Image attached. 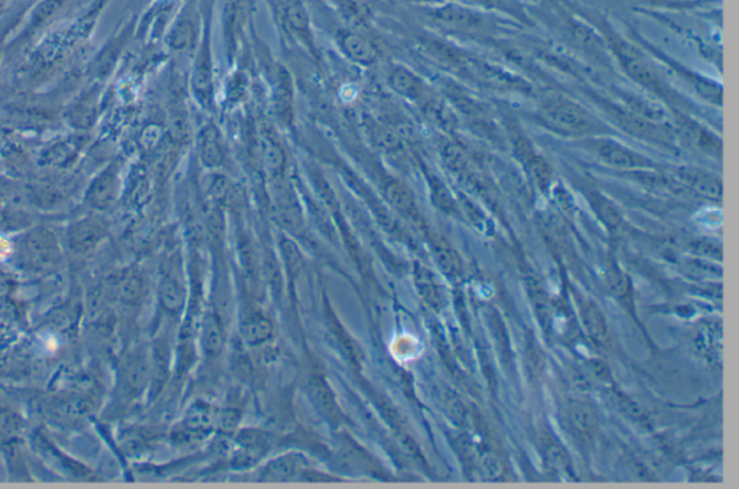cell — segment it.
<instances>
[{
	"instance_id": "9",
	"label": "cell",
	"mask_w": 739,
	"mask_h": 489,
	"mask_svg": "<svg viewBox=\"0 0 739 489\" xmlns=\"http://www.w3.org/2000/svg\"><path fill=\"white\" fill-rule=\"evenodd\" d=\"M334 42L348 61L360 67H373L382 57V50L370 32L356 31L340 25L335 31Z\"/></svg>"
},
{
	"instance_id": "23",
	"label": "cell",
	"mask_w": 739,
	"mask_h": 489,
	"mask_svg": "<svg viewBox=\"0 0 739 489\" xmlns=\"http://www.w3.org/2000/svg\"><path fill=\"white\" fill-rule=\"evenodd\" d=\"M384 192H386L387 200H389L390 204L399 213L412 218V220H418L419 214L418 210H416L415 200H413L412 194H410L409 189L405 185L390 179V181L384 184Z\"/></svg>"
},
{
	"instance_id": "29",
	"label": "cell",
	"mask_w": 739,
	"mask_h": 489,
	"mask_svg": "<svg viewBox=\"0 0 739 489\" xmlns=\"http://www.w3.org/2000/svg\"><path fill=\"white\" fill-rule=\"evenodd\" d=\"M405 2L419 3V5L438 6L454 2V0H405Z\"/></svg>"
},
{
	"instance_id": "1",
	"label": "cell",
	"mask_w": 739,
	"mask_h": 489,
	"mask_svg": "<svg viewBox=\"0 0 739 489\" xmlns=\"http://www.w3.org/2000/svg\"><path fill=\"white\" fill-rule=\"evenodd\" d=\"M419 50L434 61L439 67L455 74L458 80L493 91L498 94H517V96H530L533 87L522 77L511 74L504 68L487 63L481 58L474 57L452 45L438 41V39H418Z\"/></svg>"
},
{
	"instance_id": "22",
	"label": "cell",
	"mask_w": 739,
	"mask_h": 489,
	"mask_svg": "<svg viewBox=\"0 0 739 489\" xmlns=\"http://www.w3.org/2000/svg\"><path fill=\"white\" fill-rule=\"evenodd\" d=\"M203 347L205 354L216 357L224 347V325L217 312L205 316L203 324Z\"/></svg>"
},
{
	"instance_id": "18",
	"label": "cell",
	"mask_w": 739,
	"mask_h": 489,
	"mask_svg": "<svg viewBox=\"0 0 739 489\" xmlns=\"http://www.w3.org/2000/svg\"><path fill=\"white\" fill-rule=\"evenodd\" d=\"M197 148L198 156L205 168L217 169L226 162V142L214 123H207L201 127L197 136Z\"/></svg>"
},
{
	"instance_id": "5",
	"label": "cell",
	"mask_w": 739,
	"mask_h": 489,
	"mask_svg": "<svg viewBox=\"0 0 739 489\" xmlns=\"http://www.w3.org/2000/svg\"><path fill=\"white\" fill-rule=\"evenodd\" d=\"M425 13L431 28L445 37L485 39L491 37L496 26L490 16L454 2L429 6Z\"/></svg>"
},
{
	"instance_id": "3",
	"label": "cell",
	"mask_w": 739,
	"mask_h": 489,
	"mask_svg": "<svg viewBox=\"0 0 739 489\" xmlns=\"http://www.w3.org/2000/svg\"><path fill=\"white\" fill-rule=\"evenodd\" d=\"M604 39L612 60H615L628 80L633 81L644 93L662 101L669 109L685 112L683 107L688 101L683 99L675 88L670 87L660 73V68L647 57L646 52L640 50L637 45L625 41L615 32L608 31Z\"/></svg>"
},
{
	"instance_id": "25",
	"label": "cell",
	"mask_w": 739,
	"mask_h": 489,
	"mask_svg": "<svg viewBox=\"0 0 739 489\" xmlns=\"http://www.w3.org/2000/svg\"><path fill=\"white\" fill-rule=\"evenodd\" d=\"M416 283H418V288L421 290L426 302L432 303V305L438 303L439 299H441L438 286L435 285L434 279H432V275L428 270L423 269V267H419L416 270Z\"/></svg>"
},
{
	"instance_id": "24",
	"label": "cell",
	"mask_w": 739,
	"mask_h": 489,
	"mask_svg": "<svg viewBox=\"0 0 739 489\" xmlns=\"http://www.w3.org/2000/svg\"><path fill=\"white\" fill-rule=\"evenodd\" d=\"M434 250L436 260H438V263L441 264L442 269H444L446 273L454 275V273L459 272V269H461V262H459L458 254L452 250V247L449 246L446 241L441 239L435 240Z\"/></svg>"
},
{
	"instance_id": "27",
	"label": "cell",
	"mask_w": 739,
	"mask_h": 489,
	"mask_svg": "<svg viewBox=\"0 0 739 489\" xmlns=\"http://www.w3.org/2000/svg\"><path fill=\"white\" fill-rule=\"evenodd\" d=\"M572 417H574L576 425L579 423V426H591V414L585 412V410L576 409Z\"/></svg>"
},
{
	"instance_id": "4",
	"label": "cell",
	"mask_w": 739,
	"mask_h": 489,
	"mask_svg": "<svg viewBox=\"0 0 739 489\" xmlns=\"http://www.w3.org/2000/svg\"><path fill=\"white\" fill-rule=\"evenodd\" d=\"M439 93L448 101L461 122L470 127L480 138L494 143H504L503 126L498 123L484 101L475 97L467 87L454 78H444L439 83Z\"/></svg>"
},
{
	"instance_id": "19",
	"label": "cell",
	"mask_w": 739,
	"mask_h": 489,
	"mask_svg": "<svg viewBox=\"0 0 739 489\" xmlns=\"http://www.w3.org/2000/svg\"><path fill=\"white\" fill-rule=\"evenodd\" d=\"M332 9L340 19L341 26L356 31L371 32L373 12L360 0H331Z\"/></svg>"
},
{
	"instance_id": "13",
	"label": "cell",
	"mask_w": 739,
	"mask_h": 489,
	"mask_svg": "<svg viewBox=\"0 0 739 489\" xmlns=\"http://www.w3.org/2000/svg\"><path fill=\"white\" fill-rule=\"evenodd\" d=\"M218 410L213 404L195 402L185 413L178 429V443L192 446L207 438L217 429Z\"/></svg>"
},
{
	"instance_id": "6",
	"label": "cell",
	"mask_w": 739,
	"mask_h": 489,
	"mask_svg": "<svg viewBox=\"0 0 739 489\" xmlns=\"http://www.w3.org/2000/svg\"><path fill=\"white\" fill-rule=\"evenodd\" d=\"M283 37L301 45L312 58L319 60V50L312 32L311 16L304 0H266Z\"/></svg>"
},
{
	"instance_id": "17",
	"label": "cell",
	"mask_w": 739,
	"mask_h": 489,
	"mask_svg": "<svg viewBox=\"0 0 739 489\" xmlns=\"http://www.w3.org/2000/svg\"><path fill=\"white\" fill-rule=\"evenodd\" d=\"M270 448L272 438L268 433L256 429L243 430L236 438V448L233 449L231 462L240 468H246L262 459Z\"/></svg>"
},
{
	"instance_id": "10",
	"label": "cell",
	"mask_w": 739,
	"mask_h": 489,
	"mask_svg": "<svg viewBox=\"0 0 739 489\" xmlns=\"http://www.w3.org/2000/svg\"><path fill=\"white\" fill-rule=\"evenodd\" d=\"M386 83L393 93L415 104L421 110L438 94V91L429 86L419 74L402 64L390 65Z\"/></svg>"
},
{
	"instance_id": "26",
	"label": "cell",
	"mask_w": 739,
	"mask_h": 489,
	"mask_svg": "<svg viewBox=\"0 0 739 489\" xmlns=\"http://www.w3.org/2000/svg\"><path fill=\"white\" fill-rule=\"evenodd\" d=\"M640 2H643V5H650V6H662V8H680V6H688V3L683 2V0H640Z\"/></svg>"
},
{
	"instance_id": "2",
	"label": "cell",
	"mask_w": 739,
	"mask_h": 489,
	"mask_svg": "<svg viewBox=\"0 0 739 489\" xmlns=\"http://www.w3.org/2000/svg\"><path fill=\"white\" fill-rule=\"evenodd\" d=\"M533 120L546 132L576 142L614 135V129L607 120L578 100L555 91L540 97Z\"/></svg>"
},
{
	"instance_id": "11",
	"label": "cell",
	"mask_w": 739,
	"mask_h": 489,
	"mask_svg": "<svg viewBox=\"0 0 739 489\" xmlns=\"http://www.w3.org/2000/svg\"><path fill=\"white\" fill-rule=\"evenodd\" d=\"M646 48V51L651 52V55L656 58L657 63L663 64L664 68L675 73L679 80L688 84L698 94V97H701L702 100H705L711 106L722 107V87L716 81L689 70L685 65H680L677 61L672 60V58L667 57L663 52L657 50V48H651L649 45H646Z\"/></svg>"
},
{
	"instance_id": "28",
	"label": "cell",
	"mask_w": 739,
	"mask_h": 489,
	"mask_svg": "<svg viewBox=\"0 0 739 489\" xmlns=\"http://www.w3.org/2000/svg\"><path fill=\"white\" fill-rule=\"evenodd\" d=\"M12 253V244L0 237V260H6Z\"/></svg>"
},
{
	"instance_id": "14",
	"label": "cell",
	"mask_w": 739,
	"mask_h": 489,
	"mask_svg": "<svg viewBox=\"0 0 739 489\" xmlns=\"http://www.w3.org/2000/svg\"><path fill=\"white\" fill-rule=\"evenodd\" d=\"M204 12L201 16L200 9L195 2L188 3L184 11L179 15L177 24L169 34V47L177 52H190L200 44L203 35Z\"/></svg>"
},
{
	"instance_id": "7",
	"label": "cell",
	"mask_w": 739,
	"mask_h": 489,
	"mask_svg": "<svg viewBox=\"0 0 739 489\" xmlns=\"http://www.w3.org/2000/svg\"><path fill=\"white\" fill-rule=\"evenodd\" d=\"M211 2L205 5L203 35L198 44L197 55H195L194 68H192V93L195 100L205 110H211L214 106V64L213 50H211Z\"/></svg>"
},
{
	"instance_id": "20",
	"label": "cell",
	"mask_w": 739,
	"mask_h": 489,
	"mask_svg": "<svg viewBox=\"0 0 739 489\" xmlns=\"http://www.w3.org/2000/svg\"><path fill=\"white\" fill-rule=\"evenodd\" d=\"M676 176L685 187L693 189L703 197L721 198L722 184L714 175L706 174L698 169L680 168L677 169Z\"/></svg>"
},
{
	"instance_id": "8",
	"label": "cell",
	"mask_w": 739,
	"mask_h": 489,
	"mask_svg": "<svg viewBox=\"0 0 739 489\" xmlns=\"http://www.w3.org/2000/svg\"><path fill=\"white\" fill-rule=\"evenodd\" d=\"M582 145L598 162L620 171H644L653 168V161L610 136L582 140Z\"/></svg>"
},
{
	"instance_id": "12",
	"label": "cell",
	"mask_w": 739,
	"mask_h": 489,
	"mask_svg": "<svg viewBox=\"0 0 739 489\" xmlns=\"http://www.w3.org/2000/svg\"><path fill=\"white\" fill-rule=\"evenodd\" d=\"M673 126H675L677 140L683 145H688L703 153H711V155L721 153V139L688 113L673 110Z\"/></svg>"
},
{
	"instance_id": "16",
	"label": "cell",
	"mask_w": 739,
	"mask_h": 489,
	"mask_svg": "<svg viewBox=\"0 0 739 489\" xmlns=\"http://www.w3.org/2000/svg\"><path fill=\"white\" fill-rule=\"evenodd\" d=\"M272 77V104L276 119L289 126L294 119V88L288 70L281 64L270 65Z\"/></svg>"
},
{
	"instance_id": "21",
	"label": "cell",
	"mask_w": 739,
	"mask_h": 489,
	"mask_svg": "<svg viewBox=\"0 0 739 489\" xmlns=\"http://www.w3.org/2000/svg\"><path fill=\"white\" fill-rule=\"evenodd\" d=\"M275 326L272 319L262 312L247 314L242 322V338L250 347H260L273 337Z\"/></svg>"
},
{
	"instance_id": "15",
	"label": "cell",
	"mask_w": 739,
	"mask_h": 489,
	"mask_svg": "<svg viewBox=\"0 0 739 489\" xmlns=\"http://www.w3.org/2000/svg\"><path fill=\"white\" fill-rule=\"evenodd\" d=\"M309 475H312V469L308 459L299 453H288L270 461L260 472V481H309Z\"/></svg>"
}]
</instances>
